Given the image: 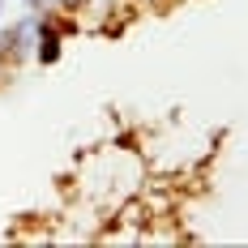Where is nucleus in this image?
I'll use <instances>...</instances> for the list:
<instances>
[{
  "label": "nucleus",
  "instance_id": "2",
  "mask_svg": "<svg viewBox=\"0 0 248 248\" xmlns=\"http://www.w3.org/2000/svg\"><path fill=\"white\" fill-rule=\"evenodd\" d=\"M0 17H4V0H0Z\"/></svg>",
  "mask_w": 248,
  "mask_h": 248
},
{
  "label": "nucleus",
  "instance_id": "1",
  "mask_svg": "<svg viewBox=\"0 0 248 248\" xmlns=\"http://www.w3.org/2000/svg\"><path fill=\"white\" fill-rule=\"evenodd\" d=\"M39 39H43V43H39V60H43V64H56V60H60V34H56L51 26L39 22Z\"/></svg>",
  "mask_w": 248,
  "mask_h": 248
}]
</instances>
